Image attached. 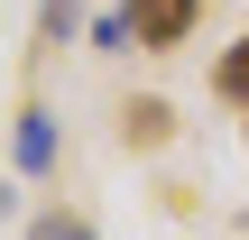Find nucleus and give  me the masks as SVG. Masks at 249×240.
<instances>
[{
  "label": "nucleus",
  "instance_id": "39448f33",
  "mask_svg": "<svg viewBox=\"0 0 249 240\" xmlns=\"http://www.w3.org/2000/svg\"><path fill=\"white\" fill-rule=\"evenodd\" d=\"M166 120H176L166 102H129V139H139V148H157V139H166Z\"/></svg>",
  "mask_w": 249,
  "mask_h": 240
},
{
  "label": "nucleus",
  "instance_id": "7ed1b4c3",
  "mask_svg": "<svg viewBox=\"0 0 249 240\" xmlns=\"http://www.w3.org/2000/svg\"><path fill=\"white\" fill-rule=\"evenodd\" d=\"M213 92H222L231 111H249V37L231 46V55H222V65H213Z\"/></svg>",
  "mask_w": 249,
  "mask_h": 240
},
{
  "label": "nucleus",
  "instance_id": "f03ea898",
  "mask_svg": "<svg viewBox=\"0 0 249 240\" xmlns=\"http://www.w3.org/2000/svg\"><path fill=\"white\" fill-rule=\"evenodd\" d=\"M9 157H18V166H28V176H46V166H55V120H46V111H37V102H28V111H18V129H9Z\"/></svg>",
  "mask_w": 249,
  "mask_h": 240
},
{
  "label": "nucleus",
  "instance_id": "423d86ee",
  "mask_svg": "<svg viewBox=\"0 0 249 240\" xmlns=\"http://www.w3.org/2000/svg\"><path fill=\"white\" fill-rule=\"evenodd\" d=\"M92 46L120 55V46H129V9H102V18H92Z\"/></svg>",
  "mask_w": 249,
  "mask_h": 240
},
{
  "label": "nucleus",
  "instance_id": "f257e3e1",
  "mask_svg": "<svg viewBox=\"0 0 249 240\" xmlns=\"http://www.w3.org/2000/svg\"><path fill=\"white\" fill-rule=\"evenodd\" d=\"M194 18H203V0H129V37H139V46H157V55H166V46H185V37H194Z\"/></svg>",
  "mask_w": 249,
  "mask_h": 240
},
{
  "label": "nucleus",
  "instance_id": "20e7f679",
  "mask_svg": "<svg viewBox=\"0 0 249 240\" xmlns=\"http://www.w3.org/2000/svg\"><path fill=\"white\" fill-rule=\"evenodd\" d=\"M28 240H102V231H92L83 213H37V222H28Z\"/></svg>",
  "mask_w": 249,
  "mask_h": 240
}]
</instances>
